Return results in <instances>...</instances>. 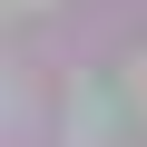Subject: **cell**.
I'll list each match as a JSON object with an SVG mask.
<instances>
[{
  "mask_svg": "<svg viewBox=\"0 0 147 147\" xmlns=\"http://www.w3.org/2000/svg\"><path fill=\"white\" fill-rule=\"evenodd\" d=\"M127 108H137V118H147V59H137V69H127Z\"/></svg>",
  "mask_w": 147,
  "mask_h": 147,
  "instance_id": "6da1fadb",
  "label": "cell"
}]
</instances>
